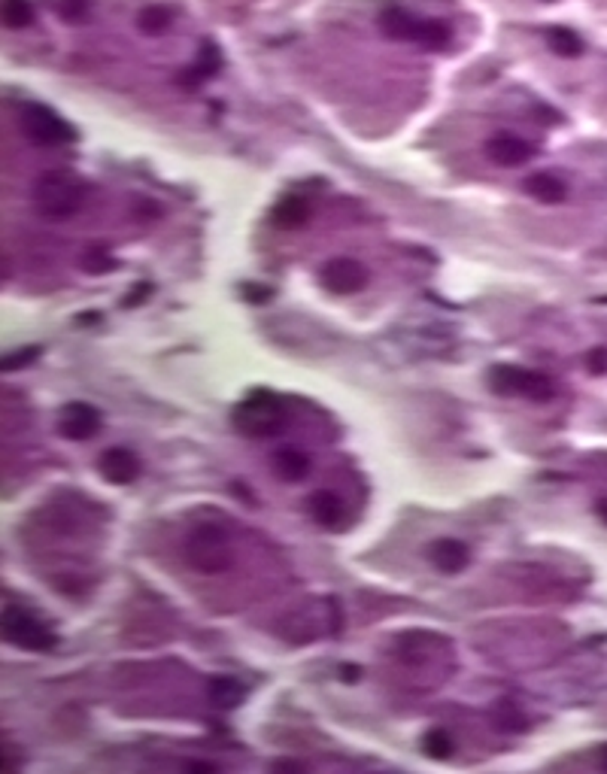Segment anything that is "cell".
Listing matches in <instances>:
<instances>
[{"instance_id":"1f68e13d","label":"cell","mask_w":607,"mask_h":774,"mask_svg":"<svg viewBox=\"0 0 607 774\" xmlns=\"http://www.w3.org/2000/svg\"><path fill=\"white\" fill-rule=\"evenodd\" d=\"M186 769H188V771H201V774H213L216 765H210V762H188Z\"/></svg>"},{"instance_id":"30bf717a","label":"cell","mask_w":607,"mask_h":774,"mask_svg":"<svg viewBox=\"0 0 607 774\" xmlns=\"http://www.w3.org/2000/svg\"><path fill=\"white\" fill-rule=\"evenodd\" d=\"M486 152H489V159L496 164H501V168H519V164L532 161L535 146L525 143L523 137L498 134V137H492V140L486 143Z\"/></svg>"},{"instance_id":"603a6c76","label":"cell","mask_w":607,"mask_h":774,"mask_svg":"<svg viewBox=\"0 0 607 774\" xmlns=\"http://www.w3.org/2000/svg\"><path fill=\"white\" fill-rule=\"evenodd\" d=\"M492 723H496L501 732H523L528 726V720L514 701H498L496 711H492Z\"/></svg>"},{"instance_id":"6da1fadb","label":"cell","mask_w":607,"mask_h":774,"mask_svg":"<svg viewBox=\"0 0 607 774\" xmlns=\"http://www.w3.org/2000/svg\"><path fill=\"white\" fill-rule=\"evenodd\" d=\"M231 420L246 438H276L285 429V407L271 392H253L234 407Z\"/></svg>"},{"instance_id":"277c9868","label":"cell","mask_w":607,"mask_h":774,"mask_svg":"<svg viewBox=\"0 0 607 774\" xmlns=\"http://www.w3.org/2000/svg\"><path fill=\"white\" fill-rule=\"evenodd\" d=\"M0 632L4 638L19 650H28V653H49L52 647L58 643L55 632H49V625H43L37 616L22 611V607H6L4 616H0Z\"/></svg>"},{"instance_id":"e575fe53","label":"cell","mask_w":607,"mask_h":774,"mask_svg":"<svg viewBox=\"0 0 607 774\" xmlns=\"http://www.w3.org/2000/svg\"><path fill=\"white\" fill-rule=\"evenodd\" d=\"M598 304H607V298H602V301H598Z\"/></svg>"},{"instance_id":"d590c367","label":"cell","mask_w":607,"mask_h":774,"mask_svg":"<svg viewBox=\"0 0 607 774\" xmlns=\"http://www.w3.org/2000/svg\"><path fill=\"white\" fill-rule=\"evenodd\" d=\"M544 4H553V0H544Z\"/></svg>"},{"instance_id":"4fadbf2b","label":"cell","mask_w":607,"mask_h":774,"mask_svg":"<svg viewBox=\"0 0 607 774\" xmlns=\"http://www.w3.org/2000/svg\"><path fill=\"white\" fill-rule=\"evenodd\" d=\"M307 219H310V204L304 201L301 195H285L283 201L271 210V222L283 231L301 228Z\"/></svg>"},{"instance_id":"8992f818","label":"cell","mask_w":607,"mask_h":774,"mask_svg":"<svg viewBox=\"0 0 607 774\" xmlns=\"http://www.w3.org/2000/svg\"><path fill=\"white\" fill-rule=\"evenodd\" d=\"M22 131L40 146H67L73 143V128L43 103H24L22 107Z\"/></svg>"},{"instance_id":"83f0119b","label":"cell","mask_w":607,"mask_h":774,"mask_svg":"<svg viewBox=\"0 0 607 774\" xmlns=\"http://www.w3.org/2000/svg\"><path fill=\"white\" fill-rule=\"evenodd\" d=\"M586 371L595 373V377L607 373V350H604V346H595V350L586 353Z\"/></svg>"},{"instance_id":"d6986e66","label":"cell","mask_w":607,"mask_h":774,"mask_svg":"<svg viewBox=\"0 0 607 774\" xmlns=\"http://www.w3.org/2000/svg\"><path fill=\"white\" fill-rule=\"evenodd\" d=\"M546 46L556 52L559 58H580L583 55V40L571 28H546Z\"/></svg>"},{"instance_id":"836d02e7","label":"cell","mask_w":607,"mask_h":774,"mask_svg":"<svg viewBox=\"0 0 607 774\" xmlns=\"http://www.w3.org/2000/svg\"><path fill=\"white\" fill-rule=\"evenodd\" d=\"M598 756H602V765H604V769H607V744L602 747V753H598Z\"/></svg>"},{"instance_id":"52a82bcc","label":"cell","mask_w":607,"mask_h":774,"mask_svg":"<svg viewBox=\"0 0 607 774\" xmlns=\"http://www.w3.org/2000/svg\"><path fill=\"white\" fill-rule=\"evenodd\" d=\"M319 283L334 295H352V292L364 289L368 271H364V265L355 262V258H332V262L323 265V271H319Z\"/></svg>"},{"instance_id":"4316f807","label":"cell","mask_w":607,"mask_h":774,"mask_svg":"<svg viewBox=\"0 0 607 774\" xmlns=\"http://www.w3.org/2000/svg\"><path fill=\"white\" fill-rule=\"evenodd\" d=\"M92 10V0H58V15L64 22H82Z\"/></svg>"},{"instance_id":"9c48e42d","label":"cell","mask_w":607,"mask_h":774,"mask_svg":"<svg viewBox=\"0 0 607 774\" xmlns=\"http://www.w3.org/2000/svg\"><path fill=\"white\" fill-rule=\"evenodd\" d=\"M98 471H101L103 480L112 483V486H128L140 477V462H137V456L128 453V450L112 447L98 459Z\"/></svg>"},{"instance_id":"7c38bea8","label":"cell","mask_w":607,"mask_h":774,"mask_svg":"<svg viewBox=\"0 0 607 774\" xmlns=\"http://www.w3.org/2000/svg\"><path fill=\"white\" fill-rule=\"evenodd\" d=\"M307 508H310V517H313L323 528H337V526H341L343 501L337 498L334 492H328V489L313 492V495H310V501H307Z\"/></svg>"},{"instance_id":"5b68a950","label":"cell","mask_w":607,"mask_h":774,"mask_svg":"<svg viewBox=\"0 0 607 774\" xmlns=\"http://www.w3.org/2000/svg\"><path fill=\"white\" fill-rule=\"evenodd\" d=\"M489 386L496 389L498 395H514V398L519 395V398H528V402H550L553 392H556L550 377L514 368V364H498V368H492Z\"/></svg>"},{"instance_id":"e0dca14e","label":"cell","mask_w":607,"mask_h":774,"mask_svg":"<svg viewBox=\"0 0 607 774\" xmlns=\"http://www.w3.org/2000/svg\"><path fill=\"white\" fill-rule=\"evenodd\" d=\"M207 695H210V701L216 708H237L246 690H243V683L237 677H213L210 686H207Z\"/></svg>"},{"instance_id":"7a4b0ae2","label":"cell","mask_w":607,"mask_h":774,"mask_svg":"<svg viewBox=\"0 0 607 774\" xmlns=\"http://www.w3.org/2000/svg\"><path fill=\"white\" fill-rule=\"evenodd\" d=\"M85 204V186L71 173H49L37 182V213L46 219H71Z\"/></svg>"},{"instance_id":"8fae6325","label":"cell","mask_w":607,"mask_h":774,"mask_svg":"<svg viewBox=\"0 0 607 774\" xmlns=\"http://www.w3.org/2000/svg\"><path fill=\"white\" fill-rule=\"evenodd\" d=\"M467 547L456 537H440L429 547V559L440 574H458L467 568Z\"/></svg>"},{"instance_id":"cb8c5ba5","label":"cell","mask_w":607,"mask_h":774,"mask_svg":"<svg viewBox=\"0 0 607 774\" xmlns=\"http://www.w3.org/2000/svg\"><path fill=\"white\" fill-rule=\"evenodd\" d=\"M422 750L431 756V759H447L453 756V738H449L444 729H431V732L422 735Z\"/></svg>"},{"instance_id":"4dcf8cb0","label":"cell","mask_w":607,"mask_h":774,"mask_svg":"<svg viewBox=\"0 0 607 774\" xmlns=\"http://www.w3.org/2000/svg\"><path fill=\"white\" fill-rule=\"evenodd\" d=\"M341 677H343L346 683H355V681H359V677H361V668H355V665H343V668H341Z\"/></svg>"},{"instance_id":"484cf974","label":"cell","mask_w":607,"mask_h":774,"mask_svg":"<svg viewBox=\"0 0 607 774\" xmlns=\"http://www.w3.org/2000/svg\"><path fill=\"white\" fill-rule=\"evenodd\" d=\"M82 267H85L89 274H110L112 267H116V258H112L103 247H94V249L85 252Z\"/></svg>"},{"instance_id":"7402d4cb","label":"cell","mask_w":607,"mask_h":774,"mask_svg":"<svg viewBox=\"0 0 607 774\" xmlns=\"http://www.w3.org/2000/svg\"><path fill=\"white\" fill-rule=\"evenodd\" d=\"M216 71H219V52H216L210 43H204L201 61H198L195 67H188L186 76H182V82H186V85H201L204 80H210Z\"/></svg>"},{"instance_id":"f1b7e54d","label":"cell","mask_w":607,"mask_h":774,"mask_svg":"<svg viewBox=\"0 0 607 774\" xmlns=\"http://www.w3.org/2000/svg\"><path fill=\"white\" fill-rule=\"evenodd\" d=\"M243 298H246L249 304H265V301H271V289H267V285L246 283L243 285Z\"/></svg>"},{"instance_id":"d4e9b609","label":"cell","mask_w":607,"mask_h":774,"mask_svg":"<svg viewBox=\"0 0 607 774\" xmlns=\"http://www.w3.org/2000/svg\"><path fill=\"white\" fill-rule=\"evenodd\" d=\"M40 353H43L40 346H19V350H15V353H6V355H4V362H0V364H4V371H6V373H13V371L28 368V364L37 362V359H40Z\"/></svg>"},{"instance_id":"9a60e30c","label":"cell","mask_w":607,"mask_h":774,"mask_svg":"<svg viewBox=\"0 0 607 774\" xmlns=\"http://www.w3.org/2000/svg\"><path fill=\"white\" fill-rule=\"evenodd\" d=\"M449 40H453V28H449L447 22H440V19H416L413 34H410V43H416V46L444 49Z\"/></svg>"},{"instance_id":"5bb4252c","label":"cell","mask_w":607,"mask_h":774,"mask_svg":"<svg viewBox=\"0 0 607 774\" xmlns=\"http://www.w3.org/2000/svg\"><path fill=\"white\" fill-rule=\"evenodd\" d=\"M523 189L541 204H559L568 195V186L559 177H553V173H535V177H528L523 182Z\"/></svg>"},{"instance_id":"44dd1931","label":"cell","mask_w":607,"mask_h":774,"mask_svg":"<svg viewBox=\"0 0 607 774\" xmlns=\"http://www.w3.org/2000/svg\"><path fill=\"white\" fill-rule=\"evenodd\" d=\"M0 19H4V24L10 31L31 28V24H34L31 0H4V6H0Z\"/></svg>"},{"instance_id":"ffe728a7","label":"cell","mask_w":607,"mask_h":774,"mask_svg":"<svg viewBox=\"0 0 607 774\" xmlns=\"http://www.w3.org/2000/svg\"><path fill=\"white\" fill-rule=\"evenodd\" d=\"M173 24V15L168 6L161 4H152L146 6V10H140V15H137V28H140L146 37H161V34H168Z\"/></svg>"},{"instance_id":"3957f363","label":"cell","mask_w":607,"mask_h":774,"mask_svg":"<svg viewBox=\"0 0 607 774\" xmlns=\"http://www.w3.org/2000/svg\"><path fill=\"white\" fill-rule=\"evenodd\" d=\"M186 559L195 571L201 574H219L231 565L234 547L231 537L219 526H198L186 537Z\"/></svg>"},{"instance_id":"2e32d148","label":"cell","mask_w":607,"mask_h":774,"mask_svg":"<svg viewBox=\"0 0 607 774\" xmlns=\"http://www.w3.org/2000/svg\"><path fill=\"white\" fill-rule=\"evenodd\" d=\"M413 24H416V19L407 10H401V6H389V10L380 13V31H383L389 40L410 43Z\"/></svg>"},{"instance_id":"ba28073f","label":"cell","mask_w":607,"mask_h":774,"mask_svg":"<svg viewBox=\"0 0 607 774\" xmlns=\"http://www.w3.org/2000/svg\"><path fill=\"white\" fill-rule=\"evenodd\" d=\"M98 429H101V413L85 402L67 404L58 416V431L64 434L67 440H89L94 438Z\"/></svg>"},{"instance_id":"f546056e","label":"cell","mask_w":607,"mask_h":774,"mask_svg":"<svg viewBox=\"0 0 607 774\" xmlns=\"http://www.w3.org/2000/svg\"><path fill=\"white\" fill-rule=\"evenodd\" d=\"M146 298H149V285H146V283H137L134 289H131V295H128V298L121 301V304H125V307H137V304L146 301Z\"/></svg>"},{"instance_id":"ac0fdd59","label":"cell","mask_w":607,"mask_h":774,"mask_svg":"<svg viewBox=\"0 0 607 774\" xmlns=\"http://www.w3.org/2000/svg\"><path fill=\"white\" fill-rule=\"evenodd\" d=\"M274 468L283 480L298 483L310 474V459L304 453H298V450H280V453L274 456Z\"/></svg>"},{"instance_id":"d6a6232c","label":"cell","mask_w":607,"mask_h":774,"mask_svg":"<svg viewBox=\"0 0 607 774\" xmlns=\"http://www.w3.org/2000/svg\"><path fill=\"white\" fill-rule=\"evenodd\" d=\"M595 508H598V517H602V523H607V501H598Z\"/></svg>"}]
</instances>
